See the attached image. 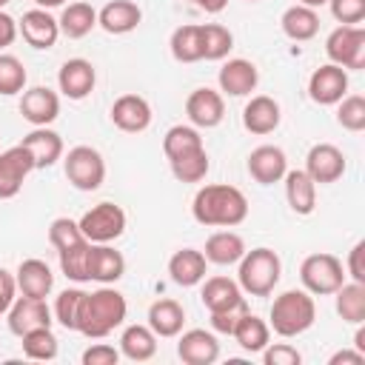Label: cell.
I'll return each mask as SVG.
<instances>
[{"label": "cell", "instance_id": "obj_1", "mask_svg": "<svg viewBox=\"0 0 365 365\" xmlns=\"http://www.w3.org/2000/svg\"><path fill=\"white\" fill-rule=\"evenodd\" d=\"M191 217L208 228H234L248 217V200L237 185L211 182L197 188L191 200Z\"/></svg>", "mask_w": 365, "mask_h": 365}, {"label": "cell", "instance_id": "obj_2", "mask_svg": "<svg viewBox=\"0 0 365 365\" xmlns=\"http://www.w3.org/2000/svg\"><path fill=\"white\" fill-rule=\"evenodd\" d=\"M125 314H128L125 297L111 285H100L97 291L83 294L77 311V331L88 339H103L125 322Z\"/></svg>", "mask_w": 365, "mask_h": 365}, {"label": "cell", "instance_id": "obj_3", "mask_svg": "<svg viewBox=\"0 0 365 365\" xmlns=\"http://www.w3.org/2000/svg\"><path fill=\"white\" fill-rule=\"evenodd\" d=\"M314 319H317V305L305 288L282 291L279 297H274L268 311V328H274V334L285 339L305 334L314 325Z\"/></svg>", "mask_w": 365, "mask_h": 365}, {"label": "cell", "instance_id": "obj_4", "mask_svg": "<svg viewBox=\"0 0 365 365\" xmlns=\"http://www.w3.org/2000/svg\"><path fill=\"white\" fill-rule=\"evenodd\" d=\"M240 271H237V282L245 294L251 297H271L279 277H282V259L277 251L259 245L251 248L240 257Z\"/></svg>", "mask_w": 365, "mask_h": 365}, {"label": "cell", "instance_id": "obj_5", "mask_svg": "<svg viewBox=\"0 0 365 365\" xmlns=\"http://www.w3.org/2000/svg\"><path fill=\"white\" fill-rule=\"evenodd\" d=\"M299 282L311 297H331L345 282V265L328 251L308 254L299 265Z\"/></svg>", "mask_w": 365, "mask_h": 365}, {"label": "cell", "instance_id": "obj_6", "mask_svg": "<svg viewBox=\"0 0 365 365\" xmlns=\"http://www.w3.org/2000/svg\"><path fill=\"white\" fill-rule=\"evenodd\" d=\"M63 168H66V180L77 191H97L103 185V180H106V160L91 145L68 148V154L63 160Z\"/></svg>", "mask_w": 365, "mask_h": 365}, {"label": "cell", "instance_id": "obj_7", "mask_svg": "<svg viewBox=\"0 0 365 365\" xmlns=\"http://www.w3.org/2000/svg\"><path fill=\"white\" fill-rule=\"evenodd\" d=\"M325 54L331 63L345 71L365 68V29L362 26H336L325 40Z\"/></svg>", "mask_w": 365, "mask_h": 365}, {"label": "cell", "instance_id": "obj_8", "mask_svg": "<svg viewBox=\"0 0 365 365\" xmlns=\"http://www.w3.org/2000/svg\"><path fill=\"white\" fill-rule=\"evenodd\" d=\"M77 225L88 242H114L125 231V211L117 202H97L77 220Z\"/></svg>", "mask_w": 365, "mask_h": 365}, {"label": "cell", "instance_id": "obj_9", "mask_svg": "<svg viewBox=\"0 0 365 365\" xmlns=\"http://www.w3.org/2000/svg\"><path fill=\"white\" fill-rule=\"evenodd\" d=\"M348 94V71L336 63H325L308 77V97L319 106H336Z\"/></svg>", "mask_w": 365, "mask_h": 365}, {"label": "cell", "instance_id": "obj_10", "mask_svg": "<svg viewBox=\"0 0 365 365\" xmlns=\"http://www.w3.org/2000/svg\"><path fill=\"white\" fill-rule=\"evenodd\" d=\"M31 171H34V160L26 151V145L17 143V145L0 151V200L17 197Z\"/></svg>", "mask_w": 365, "mask_h": 365}, {"label": "cell", "instance_id": "obj_11", "mask_svg": "<svg viewBox=\"0 0 365 365\" xmlns=\"http://www.w3.org/2000/svg\"><path fill=\"white\" fill-rule=\"evenodd\" d=\"M305 174L317 182V185H328L336 182L345 174V154L334 145V143H317L308 148L305 154Z\"/></svg>", "mask_w": 365, "mask_h": 365}, {"label": "cell", "instance_id": "obj_12", "mask_svg": "<svg viewBox=\"0 0 365 365\" xmlns=\"http://www.w3.org/2000/svg\"><path fill=\"white\" fill-rule=\"evenodd\" d=\"M51 308L46 305V299L37 297H14L11 308H9V331L14 336H23L34 328H51Z\"/></svg>", "mask_w": 365, "mask_h": 365}, {"label": "cell", "instance_id": "obj_13", "mask_svg": "<svg viewBox=\"0 0 365 365\" xmlns=\"http://www.w3.org/2000/svg\"><path fill=\"white\" fill-rule=\"evenodd\" d=\"M185 114L194 128H217L225 117V100L214 88H194L185 97Z\"/></svg>", "mask_w": 365, "mask_h": 365}, {"label": "cell", "instance_id": "obj_14", "mask_svg": "<svg viewBox=\"0 0 365 365\" xmlns=\"http://www.w3.org/2000/svg\"><path fill=\"white\" fill-rule=\"evenodd\" d=\"M86 274H88V282L111 285L125 274V257L114 251L108 242H91L86 257Z\"/></svg>", "mask_w": 365, "mask_h": 365}, {"label": "cell", "instance_id": "obj_15", "mask_svg": "<svg viewBox=\"0 0 365 365\" xmlns=\"http://www.w3.org/2000/svg\"><path fill=\"white\" fill-rule=\"evenodd\" d=\"M177 356L185 365H211L220 359V342L205 328H191L177 334Z\"/></svg>", "mask_w": 365, "mask_h": 365}, {"label": "cell", "instance_id": "obj_16", "mask_svg": "<svg viewBox=\"0 0 365 365\" xmlns=\"http://www.w3.org/2000/svg\"><path fill=\"white\" fill-rule=\"evenodd\" d=\"M94 83H97V71L83 57L66 60L57 71V86H60L63 97H68V100H86L94 91Z\"/></svg>", "mask_w": 365, "mask_h": 365}, {"label": "cell", "instance_id": "obj_17", "mask_svg": "<svg viewBox=\"0 0 365 365\" xmlns=\"http://www.w3.org/2000/svg\"><path fill=\"white\" fill-rule=\"evenodd\" d=\"M20 114L34 128L37 125H51L60 117V97H57V91H51L48 86H34V88L23 91Z\"/></svg>", "mask_w": 365, "mask_h": 365}, {"label": "cell", "instance_id": "obj_18", "mask_svg": "<svg viewBox=\"0 0 365 365\" xmlns=\"http://www.w3.org/2000/svg\"><path fill=\"white\" fill-rule=\"evenodd\" d=\"M17 31L31 48H51L60 37V23L48 14V9H29L17 23Z\"/></svg>", "mask_w": 365, "mask_h": 365}, {"label": "cell", "instance_id": "obj_19", "mask_svg": "<svg viewBox=\"0 0 365 365\" xmlns=\"http://www.w3.org/2000/svg\"><path fill=\"white\" fill-rule=\"evenodd\" d=\"M111 123L125 134H140L151 125V106L140 94H123L111 106Z\"/></svg>", "mask_w": 365, "mask_h": 365}, {"label": "cell", "instance_id": "obj_20", "mask_svg": "<svg viewBox=\"0 0 365 365\" xmlns=\"http://www.w3.org/2000/svg\"><path fill=\"white\" fill-rule=\"evenodd\" d=\"M288 171V157L279 145H257L248 154V174L259 185H274L285 177Z\"/></svg>", "mask_w": 365, "mask_h": 365}, {"label": "cell", "instance_id": "obj_21", "mask_svg": "<svg viewBox=\"0 0 365 365\" xmlns=\"http://www.w3.org/2000/svg\"><path fill=\"white\" fill-rule=\"evenodd\" d=\"M168 274H171V282L180 285V288H194L205 279L208 274V259L202 251L197 248H180L171 254L168 259Z\"/></svg>", "mask_w": 365, "mask_h": 365}, {"label": "cell", "instance_id": "obj_22", "mask_svg": "<svg viewBox=\"0 0 365 365\" xmlns=\"http://www.w3.org/2000/svg\"><path fill=\"white\" fill-rule=\"evenodd\" d=\"M217 80H220V91H225L228 97H245V94H251L257 88L259 71H257V66L251 60L234 57L220 68Z\"/></svg>", "mask_w": 365, "mask_h": 365}, {"label": "cell", "instance_id": "obj_23", "mask_svg": "<svg viewBox=\"0 0 365 365\" xmlns=\"http://www.w3.org/2000/svg\"><path fill=\"white\" fill-rule=\"evenodd\" d=\"M279 120H282L279 103H277L274 97H268V94L251 97V100L245 103V108H242V125H245V131H251V134H257V137L277 131Z\"/></svg>", "mask_w": 365, "mask_h": 365}, {"label": "cell", "instance_id": "obj_24", "mask_svg": "<svg viewBox=\"0 0 365 365\" xmlns=\"http://www.w3.org/2000/svg\"><path fill=\"white\" fill-rule=\"evenodd\" d=\"M143 9L134 0H111L97 11V26L108 34H128L140 26Z\"/></svg>", "mask_w": 365, "mask_h": 365}, {"label": "cell", "instance_id": "obj_25", "mask_svg": "<svg viewBox=\"0 0 365 365\" xmlns=\"http://www.w3.org/2000/svg\"><path fill=\"white\" fill-rule=\"evenodd\" d=\"M20 145H26V151L31 154L34 168H51L63 157V137L48 125H37L34 131H29Z\"/></svg>", "mask_w": 365, "mask_h": 365}, {"label": "cell", "instance_id": "obj_26", "mask_svg": "<svg viewBox=\"0 0 365 365\" xmlns=\"http://www.w3.org/2000/svg\"><path fill=\"white\" fill-rule=\"evenodd\" d=\"M14 279H17V291H20V294L37 297V299H46V297L51 294V288H54V274H51V268H48L43 259H37V257L23 259V262L17 265Z\"/></svg>", "mask_w": 365, "mask_h": 365}, {"label": "cell", "instance_id": "obj_27", "mask_svg": "<svg viewBox=\"0 0 365 365\" xmlns=\"http://www.w3.org/2000/svg\"><path fill=\"white\" fill-rule=\"evenodd\" d=\"M200 299H202V305L208 308V314L245 305V297H242L240 282H234V279H228V277H208V279L202 282Z\"/></svg>", "mask_w": 365, "mask_h": 365}, {"label": "cell", "instance_id": "obj_28", "mask_svg": "<svg viewBox=\"0 0 365 365\" xmlns=\"http://www.w3.org/2000/svg\"><path fill=\"white\" fill-rule=\"evenodd\" d=\"M148 328L157 334V336H163V339H171V336H177L180 331H182V325H185V308L177 302V299H171V297H165V299H154L151 305H148Z\"/></svg>", "mask_w": 365, "mask_h": 365}, {"label": "cell", "instance_id": "obj_29", "mask_svg": "<svg viewBox=\"0 0 365 365\" xmlns=\"http://www.w3.org/2000/svg\"><path fill=\"white\" fill-rule=\"evenodd\" d=\"M282 180H285V200H288L291 211L299 214V217L314 214V208H317V182L305 174V168L285 171Z\"/></svg>", "mask_w": 365, "mask_h": 365}, {"label": "cell", "instance_id": "obj_30", "mask_svg": "<svg viewBox=\"0 0 365 365\" xmlns=\"http://www.w3.org/2000/svg\"><path fill=\"white\" fill-rule=\"evenodd\" d=\"M279 26H282V34L294 43H305V40H314L317 31H319V14L317 9L311 6H302V3H294L282 11L279 17Z\"/></svg>", "mask_w": 365, "mask_h": 365}, {"label": "cell", "instance_id": "obj_31", "mask_svg": "<svg viewBox=\"0 0 365 365\" xmlns=\"http://www.w3.org/2000/svg\"><path fill=\"white\" fill-rule=\"evenodd\" d=\"M245 251H248L245 248V240L240 234H234V231H217V234H211L205 240V248H202L205 259L214 262V265H234V262H240V257Z\"/></svg>", "mask_w": 365, "mask_h": 365}, {"label": "cell", "instance_id": "obj_32", "mask_svg": "<svg viewBox=\"0 0 365 365\" xmlns=\"http://www.w3.org/2000/svg\"><path fill=\"white\" fill-rule=\"evenodd\" d=\"M157 354V334L148 325H128L120 336V356L131 362H148Z\"/></svg>", "mask_w": 365, "mask_h": 365}, {"label": "cell", "instance_id": "obj_33", "mask_svg": "<svg viewBox=\"0 0 365 365\" xmlns=\"http://www.w3.org/2000/svg\"><path fill=\"white\" fill-rule=\"evenodd\" d=\"M57 23H60V34H66L68 40H80V37L91 34V29L97 26V11H94L91 3L77 0V3H68L63 9Z\"/></svg>", "mask_w": 365, "mask_h": 365}, {"label": "cell", "instance_id": "obj_34", "mask_svg": "<svg viewBox=\"0 0 365 365\" xmlns=\"http://www.w3.org/2000/svg\"><path fill=\"white\" fill-rule=\"evenodd\" d=\"M231 336L237 339V345H240L245 354H259V351L268 345V339H271V328H268L265 319H259L257 314L245 311V314L240 317V322H237V328H234Z\"/></svg>", "mask_w": 365, "mask_h": 365}, {"label": "cell", "instance_id": "obj_35", "mask_svg": "<svg viewBox=\"0 0 365 365\" xmlns=\"http://www.w3.org/2000/svg\"><path fill=\"white\" fill-rule=\"evenodd\" d=\"M336 314L342 317V322L351 325H362L365 322V282H342L336 291Z\"/></svg>", "mask_w": 365, "mask_h": 365}, {"label": "cell", "instance_id": "obj_36", "mask_svg": "<svg viewBox=\"0 0 365 365\" xmlns=\"http://www.w3.org/2000/svg\"><path fill=\"white\" fill-rule=\"evenodd\" d=\"M168 48H171V57H174L177 63H197V60H202V40H200V26H194V23L177 26V29L171 31Z\"/></svg>", "mask_w": 365, "mask_h": 365}, {"label": "cell", "instance_id": "obj_37", "mask_svg": "<svg viewBox=\"0 0 365 365\" xmlns=\"http://www.w3.org/2000/svg\"><path fill=\"white\" fill-rule=\"evenodd\" d=\"M168 165H171L174 180H180V182H202L208 168H211V160H208L205 148H197V151H188L182 157L168 160Z\"/></svg>", "mask_w": 365, "mask_h": 365}, {"label": "cell", "instance_id": "obj_38", "mask_svg": "<svg viewBox=\"0 0 365 365\" xmlns=\"http://www.w3.org/2000/svg\"><path fill=\"white\" fill-rule=\"evenodd\" d=\"M20 339H23L20 342L23 345V356H29L34 362H51L57 356V351H60L57 336H54L51 328H34V331L23 334Z\"/></svg>", "mask_w": 365, "mask_h": 365}, {"label": "cell", "instance_id": "obj_39", "mask_svg": "<svg viewBox=\"0 0 365 365\" xmlns=\"http://www.w3.org/2000/svg\"><path fill=\"white\" fill-rule=\"evenodd\" d=\"M200 40H202V60H222L234 48V34L220 23H202Z\"/></svg>", "mask_w": 365, "mask_h": 365}, {"label": "cell", "instance_id": "obj_40", "mask_svg": "<svg viewBox=\"0 0 365 365\" xmlns=\"http://www.w3.org/2000/svg\"><path fill=\"white\" fill-rule=\"evenodd\" d=\"M197 148H205V145H202V137H200V131L194 125H171L165 131V137H163V154L168 160L182 157V154L197 151Z\"/></svg>", "mask_w": 365, "mask_h": 365}, {"label": "cell", "instance_id": "obj_41", "mask_svg": "<svg viewBox=\"0 0 365 365\" xmlns=\"http://www.w3.org/2000/svg\"><path fill=\"white\" fill-rule=\"evenodd\" d=\"M48 242H51L54 251L60 254V251H68V248H74V245H80V242H88V240H86V234L80 231L77 220L57 217V220H51V225H48Z\"/></svg>", "mask_w": 365, "mask_h": 365}, {"label": "cell", "instance_id": "obj_42", "mask_svg": "<svg viewBox=\"0 0 365 365\" xmlns=\"http://www.w3.org/2000/svg\"><path fill=\"white\" fill-rule=\"evenodd\" d=\"M26 66L14 54H0V94L11 97L26 88Z\"/></svg>", "mask_w": 365, "mask_h": 365}, {"label": "cell", "instance_id": "obj_43", "mask_svg": "<svg viewBox=\"0 0 365 365\" xmlns=\"http://www.w3.org/2000/svg\"><path fill=\"white\" fill-rule=\"evenodd\" d=\"M83 288H66L57 294L54 299V319L66 328V331H77V311H80V302H83Z\"/></svg>", "mask_w": 365, "mask_h": 365}, {"label": "cell", "instance_id": "obj_44", "mask_svg": "<svg viewBox=\"0 0 365 365\" xmlns=\"http://www.w3.org/2000/svg\"><path fill=\"white\" fill-rule=\"evenodd\" d=\"M336 123L345 131H362L365 128V97L362 94H345L336 103Z\"/></svg>", "mask_w": 365, "mask_h": 365}, {"label": "cell", "instance_id": "obj_45", "mask_svg": "<svg viewBox=\"0 0 365 365\" xmlns=\"http://www.w3.org/2000/svg\"><path fill=\"white\" fill-rule=\"evenodd\" d=\"M88 245L91 242H80L68 251H60V271L71 279V282H88V274H86V257H88Z\"/></svg>", "mask_w": 365, "mask_h": 365}, {"label": "cell", "instance_id": "obj_46", "mask_svg": "<svg viewBox=\"0 0 365 365\" xmlns=\"http://www.w3.org/2000/svg\"><path fill=\"white\" fill-rule=\"evenodd\" d=\"M328 6L339 26H359L365 20V0H328Z\"/></svg>", "mask_w": 365, "mask_h": 365}, {"label": "cell", "instance_id": "obj_47", "mask_svg": "<svg viewBox=\"0 0 365 365\" xmlns=\"http://www.w3.org/2000/svg\"><path fill=\"white\" fill-rule=\"evenodd\" d=\"M259 354H262L265 365H299L302 362V354L294 345H288V342H277V345L268 342Z\"/></svg>", "mask_w": 365, "mask_h": 365}, {"label": "cell", "instance_id": "obj_48", "mask_svg": "<svg viewBox=\"0 0 365 365\" xmlns=\"http://www.w3.org/2000/svg\"><path fill=\"white\" fill-rule=\"evenodd\" d=\"M80 362L83 365H117L120 362V351L114 345H108V342H94L91 348L83 351Z\"/></svg>", "mask_w": 365, "mask_h": 365}, {"label": "cell", "instance_id": "obj_49", "mask_svg": "<svg viewBox=\"0 0 365 365\" xmlns=\"http://www.w3.org/2000/svg\"><path fill=\"white\" fill-rule=\"evenodd\" d=\"M248 311V305H237V308H228V311H214L211 314V328L217 331V334H234V328H237V322H240V317Z\"/></svg>", "mask_w": 365, "mask_h": 365}, {"label": "cell", "instance_id": "obj_50", "mask_svg": "<svg viewBox=\"0 0 365 365\" xmlns=\"http://www.w3.org/2000/svg\"><path fill=\"white\" fill-rule=\"evenodd\" d=\"M362 257H365V242L359 240V242L348 251V262H345V274H348L354 282H365V262H362Z\"/></svg>", "mask_w": 365, "mask_h": 365}, {"label": "cell", "instance_id": "obj_51", "mask_svg": "<svg viewBox=\"0 0 365 365\" xmlns=\"http://www.w3.org/2000/svg\"><path fill=\"white\" fill-rule=\"evenodd\" d=\"M14 297H17V279H14V274H9V271L0 265V317L9 314Z\"/></svg>", "mask_w": 365, "mask_h": 365}, {"label": "cell", "instance_id": "obj_52", "mask_svg": "<svg viewBox=\"0 0 365 365\" xmlns=\"http://www.w3.org/2000/svg\"><path fill=\"white\" fill-rule=\"evenodd\" d=\"M17 34H20V31H17V20H14L11 14H6V11L0 9V48L11 46Z\"/></svg>", "mask_w": 365, "mask_h": 365}, {"label": "cell", "instance_id": "obj_53", "mask_svg": "<svg viewBox=\"0 0 365 365\" xmlns=\"http://www.w3.org/2000/svg\"><path fill=\"white\" fill-rule=\"evenodd\" d=\"M339 362H348V365H365V354L356 351V348H354V351L345 348V351H336V354L328 359V365H339Z\"/></svg>", "mask_w": 365, "mask_h": 365}, {"label": "cell", "instance_id": "obj_54", "mask_svg": "<svg viewBox=\"0 0 365 365\" xmlns=\"http://www.w3.org/2000/svg\"><path fill=\"white\" fill-rule=\"evenodd\" d=\"M194 6L202 9L205 14H220L228 6V0H194Z\"/></svg>", "mask_w": 365, "mask_h": 365}, {"label": "cell", "instance_id": "obj_55", "mask_svg": "<svg viewBox=\"0 0 365 365\" xmlns=\"http://www.w3.org/2000/svg\"><path fill=\"white\" fill-rule=\"evenodd\" d=\"M354 348L365 354V328H356V334H354Z\"/></svg>", "mask_w": 365, "mask_h": 365}, {"label": "cell", "instance_id": "obj_56", "mask_svg": "<svg viewBox=\"0 0 365 365\" xmlns=\"http://www.w3.org/2000/svg\"><path fill=\"white\" fill-rule=\"evenodd\" d=\"M37 3V9H57V6H63L66 0H34Z\"/></svg>", "mask_w": 365, "mask_h": 365}, {"label": "cell", "instance_id": "obj_57", "mask_svg": "<svg viewBox=\"0 0 365 365\" xmlns=\"http://www.w3.org/2000/svg\"><path fill=\"white\" fill-rule=\"evenodd\" d=\"M297 3H302V6H311V9H319V6H325L328 0H297Z\"/></svg>", "mask_w": 365, "mask_h": 365}, {"label": "cell", "instance_id": "obj_58", "mask_svg": "<svg viewBox=\"0 0 365 365\" xmlns=\"http://www.w3.org/2000/svg\"><path fill=\"white\" fill-rule=\"evenodd\" d=\"M9 3H11V0H0V9H3V6H9Z\"/></svg>", "mask_w": 365, "mask_h": 365}, {"label": "cell", "instance_id": "obj_59", "mask_svg": "<svg viewBox=\"0 0 365 365\" xmlns=\"http://www.w3.org/2000/svg\"><path fill=\"white\" fill-rule=\"evenodd\" d=\"M248 3H257V0H248Z\"/></svg>", "mask_w": 365, "mask_h": 365}, {"label": "cell", "instance_id": "obj_60", "mask_svg": "<svg viewBox=\"0 0 365 365\" xmlns=\"http://www.w3.org/2000/svg\"><path fill=\"white\" fill-rule=\"evenodd\" d=\"M188 3H194V0H188Z\"/></svg>", "mask_w": 365, "mask_h": 365}]
</instances>
